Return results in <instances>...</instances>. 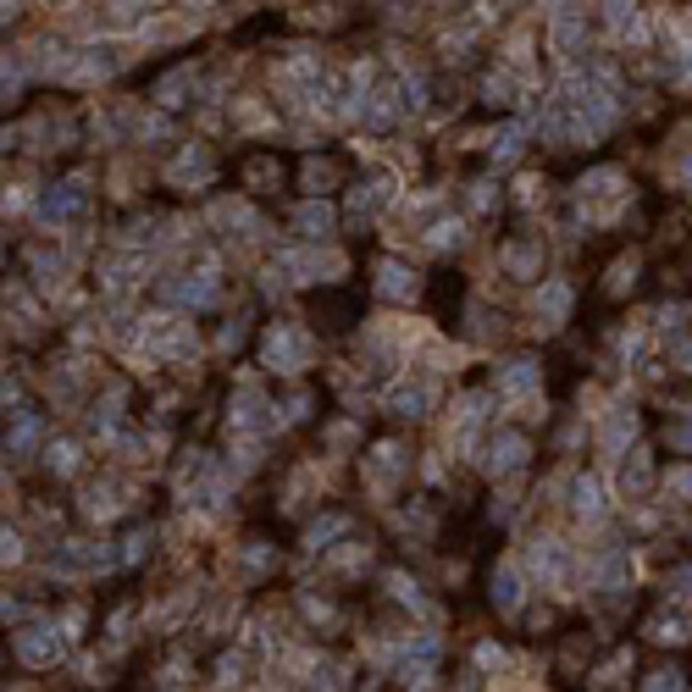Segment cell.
<instances>
[{
	"mask_svg": "<svg viewBox=\"0 0 692 692\" xmlns=\"http://www.w3.org/2000/svg\"><path fill=\"white\" fill-rule=\"evenodd\" d=\"M227 427H239V432H261L266 427L261 388H239V394H233V405H227Z\"/></svg>",
	"mask_w": 692,
	"mask_h": 692,
	"instance_id": "cell-14",
	"label": "cell"
},
{
	"mask_svg": "<svg viewBox=\"0 0 692 692\" xmlns=\"http://www.w3.org/2000/svg\"><path fill=\"white\" fill-rule=\"evenodd\" d=\"M167 178L172 183H205V178H211V156H205L200 144H189V150L167 167Z\"/></svg>",
	"mask_w": 692,
	"mask_h": 692,
	"instance_id": "cell-23",
	"label": "cell"
},
{
	"mask_svg": "<svg viewBox=\"0 0 692 692\" xmlns=\"http://www.w3.org/2000/svg\"><path fill=\"white\" fill-rule=\"evenodd\" d=\"M388 587H394L399 604H416L421 609V593H416V582H410V576H388Z\"/></svg>",
	"mask_w": 692,
	"mask_h": 692,
	"instance_id": "cell-45",
	"label": "cell"
},
{
	"mask_svg": "<svg viewBox=\"0 0 692 692\" xmlns=\"http://www.w3.org/2000/svg\"><path fill=\"white\" fill-rule=\"evenodd\" d=\"M139 266H144V261H133V255H111V261H106V272H100V277H106V288H111V294H122V288L133 283V272H139Z\"/></svg>",
	"mask_w": 692,
	"mask_h": 692,
	"instance_id": "cell-34",
	"label": "cell"
},
{
	"mask_svg": "<svg viewBox=\"0 0 692 692\" xmlns=\"http://www.w3.org/2000/svg\"><path fill=\"white\" fill-rule=\"evenodd\" d=\"M521 598H526L521 571H515V565H499V571H493V604H499L504 615H515V609H521Z\"/></svg>",
	"mask_w": 692,
	"mask_h": 692,
	"instance_id": "cell-21",
	"label": "cell"
},
{
	"mask_svg": "<svg viewBox=\"0 0 692 692\" xmlns=\"http://www.w3.org/2000/svg\"><path fill=\"white\" fill-rule=\"evenodd\" d=\"M144 344L161 349V355H172V360H183V355H194V327L178 322V316H150V327H144Z\"/></svg>",
	"mask_w": 692,
	"mask_h": 692,
	"instance_id": "cell-6",
	"label": "cell"
},
{
	"mask_svg": "<svg viewBox=\"0 0 692 692\" xmlns=\"http://www.w3.org/2000/svg\"><path fill=\"white\" fill-rule=\"evenodd\" d=\"M471 205H477V211H482V205H493V183H471Z\"/></svg>",
	"mask_w": 692,
	"mask_h": 692,
	"instance_id": "cell-54",
	"label": "cell"
},
{
	"mask_svg": "<svg viewBox=\"0 0 692 692\" xmlns=\"http://www.w3.org/2000/svg\"><path fill=\"white\" fill-rule=\"evenodd\" d=\"M0 554H6V565H17V560H23V537L6 532V549H0Z\"/></svg>",
	"mask_w": 692,
	"mask_h": 692,
	"instance_id": "cell-53",
	"label": "cell"
},
{
	"mask_svg": "<svg viewBox=\"0 0 692 692\" xmlns=\"http://www.w3.org/2000/svg\"><path fill=\"white\" fill-rule=\"evenodd\" d=\"M311 355H316V344H311V333H299V327H272L266 333V344H261V360L272 371H305L311 366Z\"/></svg>",
	"mask_w": 692,
	"mask_h": 692,
	"instance_id": "cell-1",
	"label": "cell"
},
{
	"mask_svg": "<svg viewBox=\"0 0 692 692\" xmlns=\"http://www.w3.org/2000/svg\"><path fill=\"white\" fill-rule=\"evenodd\" d=\"M266 565H272V549H261V543H250V549H244V571H250V576H261Z\"/></svg>",
	"mask_w": 692,
	"mask_h": 692,
	"instance_id": "cell-44",
	"label": "cell"
},
{
	"mask_svg": "<svg viewBox=\"0 0 692 692\" xmlns=\"http://www.w3.org/2000/svg\"><path fill=\"white\" fill-rule=\"evenodd\" d=\"M45 460H50V471H56V477H78V471H84V449H78V443H50L45 449Z\"/></svg>",
	"mask_w": 692,
	"mask_h": 692,
	"instance_id": "cell-32",
	"label": "cell"
},
{
	"mask_svg": "<svg viewBox=\"0 0 692 692\" xmlns=\"http://www.w3.org/2000/svg\"><path fill=\"white\" fill-rule=\"evenodd\" d=\"M499 266H504L510 277H537V272H543V244H532V239L504 244V250H499Z\"/></svg>",
	"mask_w": 692,
	"mask_h": 692,
	"instance_id": "cell-17",
	"label": "cell"
},
{
	"mask_svg": "<svg viewBox=\"0 0 692 692\" xmlns=\"http://www.w3.org/2000/svg\"><path fill=\"white\" fill-rule=\"evenodd\" d=\"M632 438H637V410L615 405V410H609V416H604V427H598V443H604L609 454H621Z\"/></svg>",
	"mask_w": 692,
	"mask_h": 692,
	"instance_id": "cell-15",
	"label": "cell"
},
{
	"mask_svg": "<svg viewBox=\"0 0 692 692\" xmlns=\"http://www.w3.org/2000/svg\"><path fill=\"white\" fill-rule=\"evenodd\" d=\"M587 39V17H582V6H554V17H549V45L560 50V56H576V45Z\"/></svg>",
	"mask_w": 692,
	"mask_h": 692,
	"instance_id": "cell-10",
	"label": "cell"
},
{
	"mask_svg": "<svg viewBox=\"0 0 692 692\" xmlns=\"http://www.w3.org/2000/svg\"><path fill=\"white\" fill-rule=\"evenodd\" d=\"M482 421H488V394H471V399H460V449H471L477 443V432H482Z\"/></svg>",
	"mask_w": 692,
	"mask_h": 692,
	"instance_id": "cell-27",
	"label": "cell"
},
{
	"mask_svg": "<svg viewBox=\"0 0 692 692\" xmlns=\"http://www.w3.org/2000/svg\"><path fill=\"white\" fill-rule=\"evenodd\" d=\"M117 510H128V482H100L84 493V515H95V521H111Z\"/></svg>",
	"mask_w": 692,
	"mask_h": 692,
	"instance_id": "cell-16",
	"label": "cell"
},
{
	"mask_svg": "<svg viewBox=\"0 0 692 692\" xmlns=\"http://www.w3.org/2000/svg\"><path fill=\"white\" fill-rule=\"evenodd\" d=\"M676 178H681V183H687V189H692V156H687V161H681V167H676Z\"/></svg>",
	"mask_w": 692,
	"mask_h": 692,
	"instance_id": "cell-55",
	"label": "cell"
},
{
	"mask_svg": "<svg viewBox=\"0 0 692 692\" xmlns=\"http://www.w3.org/2000/svg\"><path fill=\"white\" fill-rule=\"evenodd\" d=\"M670 587H676V598H692V565H681V571L670 576Z\"/></svg>",
	"mask_w": 692,
	"mask_h": 692,
	"instance_id": "cell-51",
	"label": "cell"
},
{
	"mask_svg": "<svg viewBox=\"0 0 692 692\" xmlns=\"http://www.w3.org/2000/svg\"><path fill=\"white\" fill-rule=\"evenodd\" d=\"M12 648H17L23 665H56L61 648H67V632H56V621H34L12 637Z\"/></svg>",
	"mask_w": 692,
	"mask_h": 692,
	"instance_id": "cell-2",
	"label": "cell"
},
{
	"mask_svg": "<svg viewBox=\"0 0 692 692\" xmlns=\"http://www.w3.org/2000/svg\"><path fill=\"white\" fill-rule=\"evenodd\" d=\"M571 305H576V294H571L565 277H543V288L532 294V311H537V322H543V327H560L565 316H571Z\"/></svg>",
	"mask_w": 692,
	"mask_h": 692,
	"instance_id": "cell-8",
	"label": "cell"
},
{
	"mask_svg": "<svg viewBox=\"0 0 692 692\" xmlns=\"http://www.w3.org/2000/svg\"><path fill=\"white\" fill-rule=\"evenodd\" d=\"M477 665H482V670H504V665H510V654H504L499 643H482V648H477Z\"/></svg>",
	"mask_w": 692,
	"mask_h": 692,
	"instance_id": "cell-42",
	"label": "cell"
},
{
	"mask_svg": "<svg viewBox=\"0 0 692 692\" xmlns=\"http://www.w3.org/2000/svg\"><path fill=\"white\" fill-rule=\"evenodd\" d=\"M571 510L582 515V521H604V488H598L593 477H576L571 482Z\"/></svg>",
	"mask_w": 692,
	"mask_h": 692,
	"instance_id": "cell-25",
	"label": "cell"
},
{
	"mask_svg": "<svg viewBox=\"0 0 692 692\" xmlns=\"http://www.w3.org/2000/svg\"><path fill=\"white\" fill-rule=\"evenodd\" d=\"M670 443H676V449H692V416L681 421V427H670Z\"/></svg>",
	"mask_w": 692,
	"mask_h": 692,
	"instance_id": "cell-52",
	"label": "cell"
},
{
	"mask_svg": "<svg viewBox=\"0 0 692 692\" xmlns=\"http://www.w3.org/2000/svg\"><path fill=\"white\" fill-rule=\"evenodd\" d=\"M311 692H344V665H333V659L311 665Z\"/></svg>",
	"mask_w": 692,
	"mask_h": 692,
	"instance_id": "cell-35",
	"label": "cell"
},
{
	"mask_svg": "<svg viewBox=\"0 0 692 692\" xmlns=\"http://www.w3.org/2000/svg\"><path fill=\"white\" fill-rule=\"evenodd\" d=\"M388 200H394V178H388V172H377V178H366V183H360V189H355V200H349V205H355L360 216H371V211H382Z\"/></svg>",
	"mask_w": 692,
	"mask_h": 692,
	"instance_id": "cell-22",
	"label": "cell"
},
{
	"mask_svg": "<svg viewBox=\"0 0 692 692\" xmlns=\"http://www.w3.org/2000/svg\"><path fill=\"white\" fill-rule=\"evenodd\" d=\"M89 205V178H61V183H50L45 194H39V222H67V216H78Z\"/></svg>",
	"mask_w": 692,
	"mask_h": 692,
	"instance_id": "cell-3",
	"label": "cell"
},
{
	"mask_svg": "<svg viewBox=\"0 0 692 692\" xmlns=\"http://www.w3.org/2000/svg\"><path fill=\"white\" fill-rule=\"evenodd\" d=\"M643 692H687V676H681V670H654V676L643 681Z\"/></svg>",
	"mask_w": 692,
	"mask_h": 692,
	"instance_id": "cell-40",
	"label": "cell"
},
{
	"mask_svg": "<svg viewBox=\"0 0 692 692\" xmlns=\"http://www.w3.org/2000/svg\"><path fill=\"white\" fill-rule=\"evenodd\" d=\"M294 227H299V233H305L311 244H322L327 233H333V205H327V200H305V205L294 211Z\"/></svg>",
	"mask_w": 692,
	"mask_h": 692,
	"instance_id": "cell-19",
	"label": "cell"
},
{
	"mask_svg": "<svg viewBox=\"0 0 692 692\" xmlns=\"http://www.w3.org/2000/svg\"><path fill=\"white\" fill-rule=\"evenodd\" d=\"M681 366H687V371H692V344H687V349H681Z\"/></svg>",
	"mask_w": 692,
	"mask_h": 692,
	"instance_id": "cell-56",
	"label": "cell"
},
{
	"mask_svg": "<svg viewBox=\"0 0 692 692\" xmlns=\"http://www.w3.org/2000/svg\"><path fill=\"white\" fill-rule=\"evenodd\" d=\"M216 288H222V277H216V266H194V272H178L161 283V294L178 299V305H205V299H216Z\"/></svg>",
	"mask_w": 692,
	"mask_h": 692,
	"instance_id": "cell-5",
	"label": "cell"
},
{
	"mask_svg": "<svg viewBox=\"0 0 692 692\" xmlns=\"http://www.w3.org/2000/svg\"><path fill=\"white\" fill-rule=\"evenodd\" d=\"M405 466H410V454L399 449V443H377V449L366 454V482L371 488H394V482L405 477Z\"/></svg>",
	"mask_w": 692,
	"mask_h": 692,
	"instance_id": "cell-9",
	"label": "cell"
},
{
	"mask_svg": "<svg viewBox=\"0 0 692 692\" xmlns=\"http://www.w3.org/2000/svg\"><path fill=\"white\" fill-rule=\"evenodd\" d=\"M39 438H45V421H39L34 410H23V416H17V427H12V438H6V454H12V460H23V454H34Z\"/></svg>",
	"mask_w": 692,
	"mask_h": 692,
	"instance_id": "cell-24",
	"label": "cell"
},
{
	"mask_svg": "<svg viewBox=\"0 0 692 692\" xmlns=\"http://www.w3.org/2000/svg\"><path fill=\"white\" fill-rule=\"evenodd\" d=\"M670 493H681V499H692V466H676V471H670Z\"/></svg>",
	"mask_w": 692,
	"mask_h": 692,
	"instance_id": "cell-47",
	"label": "cell"
},
{
	"mask_svg": "<svg viewBox=\"0 0 692 692\" xmlns=\"http://www.w3.org/2000/svg\"><path fill=\"white\" fill-rule=\"evenodd\" d=\"M189 84H194V78H189V67L167 72V78H161V84H156V100H161V106H178V95H183V89H189Z\"/></svg>",
	"mask_w": 692,
	"mask_h": 692,
	"instance_id": "cell-37",
	"label": "cell"
},
{
	"mask_svg": "<svg viewBox=\"0 0 692 692\" xmlns=\"http://www.w3.org/2000/svg\"><path fill=\"white\" fill-rule=\"evenodd\" d=\"M526 571H532L543 587L565 582V576H571V549H565V537H537L532 549H526Z\"/></svg>",
	"mask_w": 692,
	"mask_h": 692,
	"instance_id": "cell-4",
	"label": "cell"
},
{
	"mask_svg": "<svg viewBox=\"0 0 692 692\" xmlns=\"http://www.w3.org/2000/svg\"><path fill=\"white\" fill-rule=\"evenodd\" d=\"M654 637H659V643H687L692 626L681 621V615H659V621H654Z\"/></svg>",
	"mask_w": 692,
	"mask_h": 692,
	"instance_id": "cell-39",
	"label": "cell"
},
{
	"mask_svg": "<svg viewBox=\"0 0 692 692\" xmlns=\"http://www.w3.org/2000/svg\"><path fill=\"white\" fill-rule=\"evenodd\" d=\"M526 438L521 432H499V438H493V449H488V471L493 477H515V471L526 466Z\"/></svg>",
	"mask_w": 692,
	"mask_h": 692,
	"instance_id": "cell-13",
	"label": "cell"
},
{
	"mask_svg": "<svg viewBox=\"0 0 692 692\" xmlns=\"http://www.w3.org/2000/svg\"><path fill=\"white\" fill-rule=\"evenodd\" d=\"M338 532H349V515H327V521H316L311 532H305V543H311V549H327V537H338Z\"/></svg>",
	"mask_w": 692,
	"mask_h": 692,
	"instance_id": "cell-38",
	"label": "cell"
},
{
	"mask_svg": "<svg viewBox=\"0 0 692 692\" xmlns=\"http://www.w3.org/2000/svg\"><path fill=\"white\" fill-rule=\"evenodd\" d=\"M244 681V659L233 654V659H222V676H216V687H239Z\"/></svg>",
	"mask_w": 692,
	"mask_h": 692,
	"instance_id": "cell-46",
	"label": "cell"
},
{
	"mask_svg": "<svg viewBox=\"0 0 692 692\" xmlns=\"http://www.w3.org/2000/svg\"><path fill=\"white\" fill-rule=\"evenodd\" d=\"M537 382H543V371H537V360H504L499 366V394L504 399H532L537 394Z\"/></svg>",
	"mask_w": 692,
	"mask_h": 692,
	"instance_id": "cell-12",
	"label": "cell"
},
{
	"mask_svg": "<svg viewBox=\"0 0 692 692\" xmlns=\"http://www.w3.org/2000/svg\"><path fill=\"white\" fill-rule=\"evenodd\" d=\"M587 582L604 587V593H621V587L632 582V554L626 549H598L593 560H587Z\"/></svg>",
	"mask_w": 692,
	"mask_h": 692,
	"instance_id": "cell-7",
	"label": "cell"
},
{
	"mask_svg": "<svg viewBox=\"0 0 692 692\" xmlns=\"http://www.w3.org/2000/svg\"><path fill=\"white\" fill-rule=\"evenodd\" d=\"M84 61H72V78H111L117 72V50L111 45H89V50H78Z\"/></svg>",
	"mask_w": 692,
	"mask_h": 692,
	"instance_id": "cell-26",
	"label": "cell"
},
{
	"mask_svg": "<svg viewBox=\"0 0 692 692\" xmlns=\"http://www.w3.org/2000/svg\"><path fill=\"white\" fill-rule=\"evenodd\" d=\"M460 239H466V227H460V222H432L427 227V244H432V250H460Z\"/></svg>",
	"mask_w": 692,
	"mask_h": 692,
	"instance_id": "cell-36",
	"label": "cell"
},
{
	"mask_svg": "<svg viewBox=\"0 0 692 692\" xmlns=\"http://www.w3.org/2000/svg\"><path fill=\"white\" fill-rule=\"evenodd\" d=\"M632 277H637V261H615V272H609V294H626Z\"/></svg>",
	"mask_w": 692,
	"mask_h": 692,
	"instance_id": "cell-43",
	"label": "cell"
},
{
	"mask_svg": "<svg viewBox=\"0 0 692 692\" xmlns=\"http://www.w3.org/2000/svg\"><path fill=\"white\" fill-rule=\"evenodd\" d=\"M377 294L382 299H410V294H416V272L399 266V261H382L377 266Z\"/></svg>",
	"mask_w": 692,
	"mask_h": 692,
	"instance_id": "cell-20",
	"label": "cell"
},
{
	"mask_svg": "<svg viewBox=\"0 0 692 692\" xmlns=\"http://www.w3.org/2000/svg\"><path fill=\"white\" fill-rule=\"evenodd\" d=\"M399 106L405 100H394L388 89H377V95H366V106H360V117H366V128H388V122L399 117Z\"/></svg>",
	"mask_w": 692,
	"mask_h": 692,
	"instance_id": "cell-30",
	"label": "cell"
},
{
	"mask_svg": "<svg viewBox=\"0 0 692 692\" xmlns=\"http://www.w3.org/2000/svg\"><path fill=\"white\" fill-rule=\"evenodd\" d=\"M399 95H405V106L416 111L421 106V95H427V84H421V78H405V84H399Z\"/></svg>",
	"mask_w": 692,
	"mask_h": 692,
	"instance_id": "cell-48",
	"label": "cell"
},
{
	"mask_svg": "<svg viewBox=\"0 0 692 692\" xmlns=\"http://www.w3.org/2000/svg\"><path fill=\"white\" fill-rule=\"evenodd\" d=\"M609 12V28H615V39H626V45H643V12H637V6H604Z\"/></svg>",
	"mask_w": 692,
	"mask_h": 692,
	"instance_id": "cell-29",
	"label": "cell"
},
{
	"mask_svg": "<svg viewBox=\"0 0 692 692\" xmlns=\"http://www.w3.org/2000/svg\"><path fill=\"white\" fill-rule=\"evenodd\" d=\"M211 216H216V222H222V227H250V239H255V233H261V216H255L244 200H222Z\"/></svg>",
	"mask_w": 692,
	"mask_h": 692,
	"instance_id": "cell-33",
	"label": "cell"
},
{
	"mask_svg": "<svg viewBox=\"0 0 692 692\" xmlns=\"http://www.w3.org/2000/svg\"><path fill=\"white\" fill-rule=\"evenodd\" d=\"M681 322H687V305H665V311H659V327H665V333L681 327Z\"/></svg>",
	"mask_w": 692,
	"mask_h": 692,
	"instance_id": "cell-50",
	"label": "cell"
},
{
	"mask_svg": "<svg viewBox=\"0 0 692 692\" xmlns=\"http://www.w3.org/2000/svg\"><path fill=\"white\" fill-rule=\"evenodd\" d=\"M621 488L632 493V499H643V493L654 488V466H648V454H643V449H632V460L621 466Z\"/></svg>",
	"mask_w": 692,
	"mask_h": 692,
	"instance_id": "cell-28",
	"label": "cell"
},
{
	"mask_svg": "<svg viewBox=\"0 0 692 692\" xmlns=\"http://www.w3.org/2000/svg\"><path fill=\"white\" fill-rule=\"evenodd\" d=\"M150 554V532H128L122 537V565H139Z\"/></svg>",
	"mask_w": 692,
	"mask_h": 692,
	"instance_id": "cell-41",
	"label": "cell"
},
{
	"mask_svg": "<svg viewBox=\"0 0 692 692\" xmlns=\"http://www.w3.org/2000/svg\"><path fill=\"white\" fill-rule=\"evenodd\" d=\"M460 692H477V687H471V681H466V687H460Z\"/></svg>",
	"mask_w": 692,
	"mask_h": 692,
	"instance_id": "cell-57",
	"label": "cell"
},
{
	"mask_svg": "<svg viewBox=\"0 0 692 692\" xmlns=\"http://www.w3.org/2000/svg\"><path fill=\"white\" fill-rule=\"evenodd\" d=\"M621 172H615V167H598V172H587V178L582 183H576V200H582V205H604V200H615V194H621Z\"/></svg>",
	"mask_w": 692,
	"mask_h": 692,
	"instance_id": "cell-18",
	"label": "cell"
},
{
	"mask_svg": "<svg viewBox=\"0 0 692 692\" xmlns=\"http://www.w3.org/2000/svg\"><path fill=\"white\" fill-rule=\"evenodd\" d=\"M521 144H526V128H521V122H510V128L493 133L488 150H493V161H499V167H510V161H521Z\"/></svg>",
	"mask_w": 692,
	"mask_h": 692,
	"instance_id": "cell-31",
	"label": "cell"
},
{
	"mask_svg": "<svg viewBox=\"0 0 692 692\" xmlns=\"http://www.w3.org/2000/svg\"><path fill=\"white\" fill-rule=\"evenodd\" d=\"M432 394H438V388H432L427 377H405L394 388V394H388V410H394V416H410V421H421L432 410Z\"/></svg>",
	"mask_w": 692,
	"mask_h": 692,
	"instance_id": "cell-11",
	"label": "cell"
},
{
	"mask_svg": "<svg viewBox=\"0 0 692 692\" xmlns=\"http://www.w3.org/2000/svg\"><path fill=\"white\" fill-rule=\"evenodd\" d=\"M128 626H133V609H117V615H111V637L128 643Z\"/></svg>",
	"mask_w": 692,
	"mask_h": 692,
	"instance_id": "cell-49",
	"label": "cell"
}]
</instances>
